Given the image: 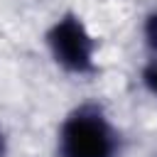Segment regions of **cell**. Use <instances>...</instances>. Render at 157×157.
<instances>
[{"label":"cell","instance_id":"cell-1","mask_svg":"<svg viewBox=\"0 0 157 157\" xmlns=\"http://www.w3.org/2000/svg\"><path fill=\"white\" fill-rule=\"evenodd\" d=\"M56 157H120L123 132L101 101H81L56 128Z\"/></svg>","mask_w":157,"mask_h":157},{"label":"cell","instance_id":"cell-2","mask_svg":"<svg viewBox=\"0 0 157 157\" xmlns=\"http://www.w3.org/2000/svg\"><path fill=\"white\" fill-rule=\"evenodd\" d=\"M44 49L52 64L74 78H93L101 71L98 39L76 10H64L44 29Z\"/></svg>","mask_w":157,"mask_h":157},{"label":"cell","instance_id":"cell-3","mask_svg":"<svg viewBox=\"0 0 157 157\" xmlns=\"http://www.w3.org/2000/svg\"><path fill=\"white\" fill-rule=\"evenodd\" d=\"M140 83L157 101V54L155 56H147V61L142 64V69H140Z\"/></svg>","mask_w":157,"mask_h":157},{"label":"cell","instance_id":"cell-4","mask_svg":"<svg viewBox=\"0 0 157 157\" xmlns=\"http://www.w3.org/2000/svg\"><path fill=\"white\" fill-rule=\"evenodd\" d=\"M142 42H145L147 56H155L157 54V10H152V12L145 15V22H142Z\"/></svg>","mask_w":157,"mask_h":157},{"label":"cell","instance_id":"cell-5","mask_svg":"<svg viewBox=\"0 0 157 157\" xmlns=\"http://www.w3.org/2000/svg\"><path fill=\"white\" fill-rule=\"evenodd\" d=\"M10 155V137L5 132V128L0 125V157H7Z\"/></svg>","mask_w":157,"mask_h":157}]
</instances>
